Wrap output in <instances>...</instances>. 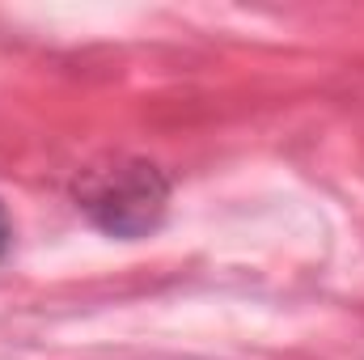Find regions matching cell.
Returning a JSON list of instances; mask_svg holds the SVG:
<instances>
[{"instance_id":"cell-1","label":"cell","mask_w":364,"mask_h":360,"mask_svg":"<svg viewBox=\"0 0 364 360\" xmlns=\"http://www.w3.org/2000/svg\"><path fill=\"white\" fill-rule=\"evenodd\" d=\"M170 174L144 157H114L81 170L73 182V199L77 212H85L93 229H102L106 238L119 242H136L149 238L153 229H161L166 212H170Z\"/></svg>"},{"instance_id":"cell-2","label":"cell","mask_w":364,"mask_h":360,"mask_svg":"<svg viewBox=\"0 0 364 360\" xmlns=\"http://www.w3.org/2000/svg\"><path fill=\"white\" fill-rule=\"evenodd\" d=\"M9 246H13V221H9V212H4V203H0V259L9 255Z\"/></svg>"}]
</instances>
